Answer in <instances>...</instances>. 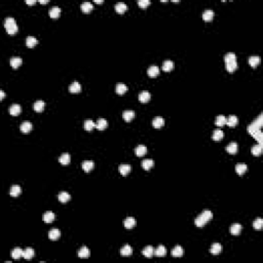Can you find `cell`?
I'll return each instance as SVG.
<instances>
[{
    "label": "cell",
    "instance_id": "cell-1",
    "mask_svg": "<svg viewBox=\"0 0 263 263\" xmlns=\"http://www.w3.org/2000/svg\"><path fill=\"white\" fill-rule=\"evenodd\" d=\"M212 218H213L212 212H211L210 210H205V211H202V214H199L196 218H195L194 223L197 227H202V226H204L208 221H210L211 219H212Z\"/></svg>",
    "mask_w": 263,
    "mask_h": 263
},
{
    "label": "cell",
    "instance_id": "cell-2",
    "mask_svg": "<svg viewBox=\"0 0 263 263\" xmlns=\"http://www.w3.org/2000/svg\"><path fill=\"white\" fill-rule=\"evenodd\" d=\"M4 27H5V29H6V32L8 33V34H10V35L17 33L18 30H19V27H18V25H17V23H15V19H14V18H12V17H8V18H6V19H5Z\"/></svg>",
    "mask_w": 263,
    "mask_h": 263
},
{
    "label": "cell",
    "instance_id": "cell-3",
    "mask_svg": "<svg viewBox=\"0 0 263 263\" xmlns=\"http://www.w3.org/2000/svg\"><path fill=\"white\" fill-rule=\"evenodd\" d=\"M260 129H261V127H260L254 120L252 123H250V126L248 127V132L252 137H254V135L256 134V133H258L260 131Z\"/></svg>",
    "mask_w": 263,
    "mask_h": 263
},
{
    "label": "cell",
    "instance_id": "cell-4",
    "mask_svg": "<svg viewBox=\"0 0 263 263\" xmlns=\"http://www.w3.org/2000/svg\"><path fill=\"white\" fill-rule=\"evenodd\" d=\"M94 166H95V163H94V161L93 160H84V161H82V163H81V168H82V170L84 171V172H90L94 169Z\"/></svg>",
    "mask_w": 263,
    "mask_h": 263
},
{
    "label": "cell",
    "instance_id": "cell-5",
    "mask_svg": "<svg viewBox=\"0 0 263 263\" xmlns=\"http://www.w3.org/2000/svg\"><path fill=\"white\" fill-rule=\"evenodd\" d=\"M61 236V231L57 228H53L51 230H49L48 232V238L51 239V241H57L59 239V238Z\"/></svg>",
    "mask_w": 263,
    "mask_h": 263
},
{
    "label": "cell",
    "instance_id": "cell-6",
    "mask_svg": "<svg viewBox=\"0 0 263 263\" xmlns=\"http://www.w3.org/2000/svg\"><path fill=\"white\" fill-rule=\"evenodd\" d=\"M118 170H119V173H120L122 176H127V174L131 172L132 168H131V166L127 165V163H121V165L119 166Z\"/></svg>",
    "mask_w": 263,
    "mask_h": 263
},
{
    "label": "cell",
    "instance_id": "cell-7",
    "mask_svg": "<svg viewBox=\"0 0 263 263\" xmlns=\"http://www.w3.org/2000/svg\"><path fill=\"white\" fill-rule=\"evenodd\" d=\"M21 111H22V108H21V105H19V104H12L9 107V113L14 116L19 115Z\"/></svg>",
    "mask_w": 263,
    "mask_h": 263
},
{
    "label": "cell",
    "instance_id": "cell-8",
    "mask_svg": "<svg viewBox=\"0 0 263 263\" xmlns=\"http://www.w3.org/2000/svg\"><path fill=\"white\" fill-rule=\"evenodd\" d=\"M70 160H71V156H70L69 153H67V152H66V153H63V154H62V155L59 157V161H60V163H61V165H63V166H67V165H69Z\"/></svg>",
    "mask_w": 263,
    "mask_h": 263
},
{
    "label": "cell",
    "instance_id": "cell-9",
    "mask_svg": "<svg viewBox=\"0 0 263 263\" xmlns=\"http://www.w3.org/2000/svg\"><path fill=\"white\" fill-rule=\"evenodd\" d=\"M174 67H175V64H174L173 61H171V60H166V61H163V71L169 72V71H171V70H173Z\"/></svg>",
    "mask_w": 263,
    "mask_h": 263
},
{
    "label": "cell",
    "instance_id": "cell-10",
    "mask_svg": "<svg viewBox=\"0 0 263 263\" xmlns=\"http://www.w3.org/2000/svg\"><path fill=\"white\" fill-rule=\"evenodd\" d=\"M247 170H248V166H247L246 163H236L235 171H236V173H238V175H244V174L247 172Z\"/></svg>",
    "mask_w": 263,
    "mask_h": 263
},
{
    "label": "cell",
    "instance_id": "cell-11",
    "mask_svg": "<svg viewBox=\"0 0 263 263\" xmlns=\"http://www.w3.org/2000/svg\"><path fill=\"white\" fill-rule=\"evenodd\" d=\"M107 127H108V121L106 120L105 118H99L97 122H96V127H97L98 130H100V131L105 130Z\"/></svg>",
    "mask_w": 263,
    "mask_h": 263
},
{
    "label": "cell",
    "instance_id": "cell-12",
    "mask_svg": "<svg viewBox=\"0 0 263 263\" xmlns=\"http://www.w3.org/2000/svg\"><path fill=\"white\" fill-rule=\"evenodd\" d=\"M20 129H21V131H22L23 133H29L31 130L33 129V126H32V123H31L30 121L26 120V121H23L22 123H21Z\"/></svg>",
    "mask_w": 263,
    "mask_h": 263
},
{
    "label": "cell",
    "instance_id": "cell-13",
    "mask_svg": "<svg viewBox=\"0 0 263 263\" xmlns=\"http://www.w3.org/2000/svg\"><path fill=\"white\" fill-rule=\"evenodd\" d=\"M171 253H172V256L173 257H182L184 254V249L178 245V246H176L175 248L172 250Z\"/></svg>",
    "mask_w": 263,
    "mask_h": 263
},
{
    "label": "cell",
    "instance_id": "cell-14",
    "mask_svg": "<svg viewBox=\"0 0 263 263\" xmlns=\"http://www.w3.org/2000/svg\"><path fill=\"white\" fill-rule=\"evenodd\" d=\"M165 124V119L163 118L161 116H156L153 118L152 120V126L156 127V129H159V127H161Z\"/></svg>",
    "mask_w": 263,
    "mask_h": 263
},
{
    "label": "cell",
    "instance_id": "cell-15",
    "mask_svg": "<svg viewBox=\"0 0 263 263\" xmlns=\"http://www.w3.org/2000/svg\"><path fill=\"white\" fill-rule=\"evenodd\" d=\"M147 74L149 75L150 77L157 76V75L159 74V68H158L157 66H155V65H152V66H150L149 68H148Z\"/></svg>",
    "mask_w": 263,
    "mask_h": 263
},
{
    "label": "cell",
    "instance_id": "cell-16",
    "mask_svg": "<svg viewBox=\"0 0 263 263\" xmlns=\"http://www.w3.org/2000/svg\"><path fill=\"white\" fill-rule=\"evenodd\" d=\"M154 255L157 257H165L166 255V247L163 246V245H159V246L156 248V250H154Z\"/></svg>",
    "mask_w": 263,
    "mask_h": 263
},
{
    "label": "cell",
    "instance_id": "cell-17",
    "mask_svg": "<svg viewBox=\"0 0 263 263\" xmlns=\"http://www.w3.org/2000/svg\"><path fill=\"white\" fill-rule=\"evenodd\" d=\"M142 254L144 255L145 257H147V258H151V257L154 255V249H153L152 246H146L143 249Z\"/></svg>",
    "mask_w": 263,
    "mask_h": 263
},
{
    "label": "cell",
    "instance_id": "cell-18",
    "mask_svg": "<svg viewBox=\"0 0 263 263\" xmlns=\"http://www.w3.org/2000/svg\"><path fill=\"white\" fill-rule=\"evenodd\" d=\"M150 98H151V95H150L149 92H147V90H143V92L139 94V100H140V102H142V103L148 102V101L150 100Z\"/></svg>",
    "mask_w": 263,
    "mask_h": 263
},
{
    "label": "cell",
    "instance_id": "cell-19",
    "mask_svg": "<svg viewBox=\"0 0 263 263\" xmlns=\"http://www.w3.org/2000/svg\"><path fill=\"white\" fill-rule=\"evenodd\" d=\"M123 225L126 228L131 229L136 225V219H135L134 217H127V219L123 221Z\"/></svg>",
    "mask_w": 263,
    "mask_h": 263
},
{
    "label": "cell",
    "instance_id": "cell-20",
    "mask_svg": "<svg viewBox=\"0 0 263 263\" xmlns=\"http://www.w3.org/2000/svg\"><path fill=\"white\" fill-rule=\"evenodd\" d=\"M23 63V60L20 58V57H12V59H10V65H12V68L17 69L19 68V67L22 65Z\"/></svg>",
    "mask_w": 263,
    "mask_h": 263
},
{
    "label": "cell",
    "instance_id": "cell-21",
    "mask_svg": "<svg viewBox=\"0 0 263 263\" xmlns=\"http://www.w3.org/2000/svg\"><path fill=\"white\" fill-rule=\"evenodd\" d=\"M242 228H243V226L241 224H238V223H233V224L230 226V233L233 234V235H238V234L241 233Z\"/></svg>",
    "mask_w": 263,
    "mask_h": 263
},
{
    "label": "cell",
    "instance_id": "cell-22",
    "mask_svg": "<svg viewBox=\"0 0 263 263\" xmlns=\"http://www.w3.org/2000/svg\"><path fill=\"white\" fill-rule=\"evenodd\" d=\"M238 144L235 142H230L229 144L226 146V151L230 154H235L238 152Z\"/></svg>",
    "mask_w": 263,
    "mask_h": 263
},
{
    "label": "cell",
    "instance_id": "cell-23",
    "mask_svg": "<svg viewBox=\"0 0 263 263\" xmlns=\"http://www.w3.org/2000/svg\"><path fill=\"white\" fill-rule=\"evenodd\" d=\"M60 14H61V8H60L59 6H53L51 9H49V17L53 18V19H57V18H59Z\"/></svg>",
    "mask_w": 263,
    "mask_h": 263
},
{
    "label": "cell",
    "instance_id": "cell-24",
    "mask_svg": "<svg viewBox=\"0 0 263 263\" xmlns=\"http://www.w3.org/2000/svg\"><path fill=\"white\" fill-rule=\"evenodd\" d=\"M44 106H45V102L42 100H38L33 104V108H34L36 112H41L44 109Z\"/></svg>",
    "mask_w": 263,
    "mask_h": 263
},
{
    "label": "cell",
    "instance_id": "cell-25",
    "mask_svg": "<svg viewBox=\"0 0 263 263\" xmlns=\"http://www.w3.org/2000/svg\"><path fill=\"white\" fill-rule=\"evenodd\" d=\"M221 251H222V246H221L219 243H214L212 246H211L210 252L213 255H218Z\"/></svg>",
    "mask_w": 263,
    "mask_h": 263
},
{
    "label": "cell",
    "instance_id": "cell-26",
    "mask_svg": "<svg viewBox=\"0 0 263 263\" xmlns=\"http://www.w3.org/2000/svg\"><path fill=\"white\" fill-rule=\"evenodd\" d=\"M135 153L138 156H143L147 153V147L145 145H138V146L135 148Z\"/></svg>",
    "mask_w": 263,
    "mask_h": 263
},
{
    "label": "cell",
    "instance_id": "cell-27",
    "mask_svg": "<svg viewBox=\"0 0 263 263\" xmlns=\"http://www.w3.org/2000/svg\"><path fill=\"white\" fill-rule=\"evenodd\" d=\"M132 252H133V250H132V247L130 246V245H124L120 250V254H121V256H123V257H127V256H130V255H132Z\"/></svg>",
    "mask_w": 263,
    "mask_h": 263
},
{
    "label": "cell",
    "instance_id": "cell-28",
    "mask_svg": "<svg viewBox=\"0 0 263 263\" xmlns=\"http://www.w3.org/2000/svg\"><path fill=\"white\" fill-rule=\"evenodd\" d=\"M37 43H38V40L34 36H28V37L26 38V45H27L28 48H33V46H35Z\"/></svg>",
    "mask_w": 263,
    "mask_h": 263
},
{
    "label": "cell",
    "instance_id": "cell-29",
    "mask_svg": "<svg viewBox=\"0 0 263 263\" xmlns=\"http://www.w3.org/2000/svg\"><path fill=\"white\" fill-rule=\"evenodd\" d=\"M122 117H123V119L126 121H131L133 118L135 117V111L133 110H126L123 111V113H122Z\"/></svg>",
    "mask_w": 263,
    "mask_h": 263
},
{
    "label": "cell",
    "instance_id": "cell-30",
    "mask_svg": "<svg viewBox=\"0 0 263 263\" xmlns=\"http://www.w3.org/2000/svg\"><path fill=\"white\" fill-rule=\"evenodd\" d=\"M21 191H22V189H21L20 185H12V187H10L9 194L12 195V196H14V197H17L18 195H20Z\"/></svg>",
    "mask_w": 263,
    "mask_h": 263
},
{
    "label": "cell",
    "instance_id": "cell-31",
    "mask_svg": "<svg viewBox=\"0 0 263 263\" xmlns=\"http://www.w3.org/2000/svg\"><path fill=\"white\" fill-rule=\"evenodd\" d=\"M238 122V116L235 115H229L227 118H226V123H227L229 127H235Z\"/></svg>",
    "mask_w": 263,
    "mask_h": 263
},
{
    "label": "cell",
    "instance_id": "cell-32",
    "mask_svg": "<svg viewBox=\"0 0 263 263\" xmlns=\"http://www.w3.org/2000/svg\"><path fill=\"white\" fill-rule=\"evenodd\" d=\"M70 199H71V196H70V194L66 191L60 192L59 195H58V199L61 202H67L68 200H70Z\"/></svg>",
    "mask_w": 263,
    "mask_h": 263
},
{
    "label": "cell",
    "instance_id": "cell-33",
    "mask_svg": "<svg viewBox=\"0 0 263 263\" xmlns=\"http://www.w3.org/2000/svg\"><path fill=\"white\" fill-rule=\"evenodd\" d=\"M69 90H70V93H74V94L79 93L80 90H81V85H80L77 81H74L70 84Z\"/></svg>",
    "mask_w": 263,
    "mask_h": 263
},
{
    "label": "cell",
    "instance_id": "cell-34",
    "mask_svg": "<svg viewBox=\"0 0 263 263\" xmlns=\"http://www.w3.org/2000/svg\"><path fill=\"white\" fill-rule=\"evenodd\" d=\"M153 165H154V161H153V159H150V158H146V159L142 161V168L146 171L150 170Z\"/></svg>",
    "mask_w": 263,
    "mask_h": 263
},
{
    "label": "cell",
    "instance_id": "cell-35",
    "mask_svg": "<svg viewBox=\"0 0 263 263\" xmlns=\"http://www.w3.org/2000/svg\"><path fill=\"white\" fill-rule=\"evenodd\" d=\"M127 9V5L123 2H117L115 4V10L118 14H123L124 12Z\"/></svg>",
    "mask_w": 263,
    "mask_h": 263
},
{
    "label": "cell",
    "instance_id": "cell-36",
    "mask_svg": "<svg viewBox=\"0 0 263 263\" xmlns=\"http://www.w3.org/2000/svg\"><path fill=\"white\" fill-rule=\"evenodd\" d=\"M127 90V84H124V83H117V84H116L115 92L117 94H119V95H123V94L126 93Z\"/></svg>",
    "mask_w": 263,
    "mask_h": 263
},
{
    "label": "cell",
    "instance_id": "cell-37",
    "mask_svg": "<svg viewBox=\"0 0 263 263\" xmlns=\"http://www.w3.org/2000/svg\"><path fill=\"white\" fill-rule=\"evenodd\" d=\"M224 137V133L222 132V130L220 129H217L215 130L214 132H213V140H215V141H219V140H221L222 138Z\"/></svg>",
    "mask_w": 263,
    "mask_h": 263
},
{
    "label": "cell",
    "instance_id": "cell-38",
    "mask_svg": "<svg viewBox=\"0 0 263 263\" xmlns=\"http://www.w3.org/2000/svg\"><path fill=\"white\" fill-rule=\"evenodd\" d=\"M54 220V214L51 211H48L43 214V221L46 223H49Z\"/></svg>",
    "mask_w": 263,
    "mask_h": 263
},
{
    "label": "cell",
    "instance_id": "cell-39",
    "mask_svg": "<svg viewBox=\"0 0 263 263\" xmlns=\"http://www.w3.org/2000/svg\"><path fill=\"white\" fill-rule=\"evenodd\" d=\"M80 8H81L83 12H90L93 10L94 5L90 3V2H83V3H81V5H80Z\"/></svg>",
    "mask_w": 263,
    "mask_h": 263
},
{
    "label": "cell",
    "instance_id": "cell-40",
    "mask_svg": "<svg viewBox=\"0 0 263 263\" xmlns=\"http://www.w3.org/2000/svg\"><path fill=\"white\" fill-rule=\"evenodd\" d=\"M23 257L27 260H30L34 257V250L31 249V248H27L26 250H24V253H23Z\"/></svg>",
    "mask_w": 263,
    "mask_h": 263
},
{
    "label": "cell",
    "instance_id": "cell-41",
    "mask_svg": "<svg viewBox=\"0 0 263 263\" xmlns=\"http://www.w3.org/2000/svg\"><path fill=\"white\" fill-rule=\"evenodd\" d=\"M214 18V12L212 9H205L202 12V19L205 21H211Z\"/></svg>",
    "mask_w": 263,
    "mask_h": 263
},
{
    "label": "cell",
    "instance_id": "cell-42",
    "mask_svg": "<svg viewBox=\"0 0 263 263\" xmlns=\"http://www.w3.org/2000/svg\"><path fill=\"white\" fill-rule=\"evenodd\" d=\"M90 256V250L87 247H82L81 249L78 251V257L79 258H87Z\"/></svg>",
    "mask_w": 263,
    "mask_h": 263
},
{
    "label": "cell",
    "instance_id": "cell-43",
    "mask_svg": "<svg viewBox=\"0 0 263 263\" xmlns=\"http://www.w3.org/2000/svg\"><path fill=\"white\" fill-rule=\"evenodd\" d=\"M251 152H252V154L255 155V156L260 155L262 153V145L261 144L254 145V146L251 148Z\"/></svg>",
    "mask_w": 263,
    "mask_h": 263
},
{
    "label": "cell",
    "instance_id": "cell-44",
    "mask_svg": "<svg viewBox=\"0 0 263 263\" xmlns=\"http://www.w3.org/2000/svg\"><path fill=\"white\" fill-rule=\"evenodd\" d=\"M23 253H24V251L22 249L15 248L12 251V257L14 259H19L21 257H23Z\"/></svg>",
    "mask_w": 263,
    "mask_h": 263
},
{
    "label": "cell",
    "instance_id": "cell-45",
    "mask_svg": "<svg viewBox=\"0 0 263 263\" xmlns=\"http://www.w3.org/2000/svg\"><path fill=\"white\" fill-rule=\"evenodd\" d=\"M259 63H260V58L258 56H252L249 58V64L251 65L253 68L258 66Z\"/></svg>",
    "mask_w": 263,
    "mask_h": 263
},
{
    "label": "cell",
    "instance_id": "cell-46",
    "mask_svg": "<svg viewBox=\"0 0 263 263\" xmlns=\"http://www.w3.org/2000/svg\"><path fill=\"white\" fill-rule=\"evenodd\" d=\"M225 67H226V69H227V71L233 72L234 70L238 68V62H236V61H232V62H228V63H225Z\"/></svg>",
    "mask_w": 263,
    "mask_h": 263
},
{
    "label": "cell",
    "instance_id": "cell-47",
    "mask_svg": "<svg viewBox=\"0 0 263 263\" xmlns=\"http://www.w3.org/2000/svg\"><path fill=\"white\" fill-rule=\"evenodd\" d=\"M95 127H96V123L92 119H87V120L84 121V130H87V131H93Z\"/></svg>",
    "mask_w": 263,
    "mask_h": 263
},
{
    "label": "cell",
    "instance_id": "cell-48",
    "mask_svg": "<svg viewBox=\"0 0 263 263\" xmlns=\"http://www.w3.org/2000/svg\"><path fill=\"white\" fill-rule=\"evenodd\" d=\"M215 123H216V126H218V127H223L226 123V117L224 115H218L217 117H216Z\"/></svg>",
    "mask_w": 263,
    "mask_h": 263
},
{
    "label": "cell",
    "instance_id": "cell-49",
    "mask_svg": "<svg viewBox=\"0 0 263 263\" xmlns=\"http://www.w3.org/2000/svg\"><path fill=\"white\" fill-rule=\"evenodd\" d=\"M224 61L225 63H228V62H232V61H236V56L234 53H227L224 56Z\"/></svg>",
    "mask_w": 263,
    "mask_h": 263
},
{
    "label": "cell",
    "instance_id": "cell-50",
    "mask_svg": "<svg viewBox=\"0 0 263 263\" xmlns=\"http://www.w3.org/2000/svg\"><path fill=\"white\" fill-rule=\"evenodd\" d=\"M262 226H263V220L261 218H257L253 222V227L255 229H257V230H260V229L262 228Z\"/></svg>",
    "mask_w": 263,
    "mask_h": 263
},
{
    "label": "cell",
    "instance_id": "cell-51",
    "mask_svg": "<svg viewBox=\"0 0 263 263\" xmlns=\"http://www.w3.org/2000/svg\"><path fill=\"white\" fill-rule=\"evenodd\" d=\"M254 138L257 140V142H258V144H263V134L261 131H259L258 133H256V134L254 135Z\"/></svg>",
    "mask_w": 263,
    "mask_h": 263
},
{
    "label": "cell",
    "instance_id": "cell-52",
    "mask_svg": "<svg viewBox=\"0 0 263 263\" xmlns=\"http://www.w3.org/2000/svg\"><path fill=\"white\" fill-rule=\"evenodd\" d=\"M150 3H151L150 0H139V1H138V4H139V6L142 7V8H145V7H147Z\"/></svg>",
    "mask_w": 263,
    "mask_h": 263
},
{
    "label": "cell",
    "instance_id": "cell-53",
    "mask_svg": "<svg viewBox=\"0 0 263 263\" xmlns=\"http://www.w3.org/2000/svg\"><path fill=\"white\" fill-rule=\"evenodd\" d=\"M255 122H256V123L258 124L260 127H262V126H263V115H262V113L260 114L258 117H257V119H255Z\"/></svg>",
    "mask_w": 263,
    "mask_h": 263
},
{
    "label": "cell",
    "instance_id": "cell-54",
    "mask_svg": "<svg viewBox=\"0 0 263 263\" xmlns=\"http://www.w3.org/2000/svg\"><path fill=\"white\" fill-rule=\"evenodd\" d=\"M4 96H5V94H4V92L2 90H0V100H3L4 99Z\"/></svg>",
    "mask_w": 263,
    "mask_h": 263
},
{
    "label": "cell",
    "instance_id": "cell-55",
    "mask_svg": "<svg viewBox=\"0 0 263 263\" xmlns=\"http://www.w3.org/2000/svg\"><path fill=\"white\" fill-rule=\"evenodd\" d=\"M35 2H36L35 0H27V1H26V3L29 4V5H32V4H34Z\"/></svg>",
    "mask_w": 263,
    "mask_h": 263
},
{
    "label": "cell",
    "instance_id": "cell-56",
    "mask_svg": "<svg viewBox=\"0 0 263 263\" xmlns=\"http://www.w3.org/2000/svg\"><path fill=\"white\" fill-rule=\"evenodd\" d=\"M39 2H40V3H42V4H46V3H48V1H46V0H40Z\"/></svg>",
    "mask_w": 263,
    "mask_h": 263
},
{
    "label": "cell",
    "instance_id": "cell-57",
    "mask_svg": "<svg viewBox=\"0 0 263 263\" xmlns=\"http://www.w3.org/2000/svg\"><path fill=\"white\" fill-rule=\"evenodd\" d=\"M95 2H96V3H103L102 0H95Z\"/></svg>",
    "mask_w": 263,
    "mask_h": 263
}]
</instances>
